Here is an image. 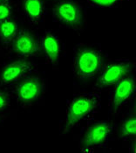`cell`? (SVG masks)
<instances>
[{"label":"cell","instance_id":"1","mask_svg":"<svg viewBox=\"0 0 136 153\" xmlns=\"http://www.w3.org/2000/svg\"><path fill=\"white\" fill-rule=\"evenodd\" d=\"M101 94L98 92H83L67 101V112L60 124V136H66L81 123L92 119L101 108Z\"/></svg>","mask_w":136,"mask_h":153},{"label":"cell","instance_id":"2","mask_svg":"<svg viewBox=\"0 0 136 153\" xmlns=\"http://www.w3.org/2000/svg\"><path fill=\"white\" fill-rule=\"evenodd\" d=\"M105 63V53L94 44L80 43L73 48L72 73L80 81H87L98 75Z\"/></svg>","mask_w":136,"mask_h":153},{"label":"cell","instance_id":"3","mask_svg":"<svg viewBox=\"0 0 136 153\" xmlns=\"http://www.w3.org/2000/svg\"><path fill=\"white\" fill-rule=\"evenodd\" d=\"M52 16L57 23L80 33L86 23V12L76 0H59L52 9Z\"/></svg>","mask_w":136,"mask_h":153},{"label":"cell","instance_id":"4","mask_svg":"<svg viewBox=\"0 0 136 153\" xmlns=\"http://www.w3.org/2000/svg\"><path fill=\"white\" fill-rule=\"evenodd\" d=\"M46 91V81L39 75L31 74L14 84L12 95L24 108L37 103Z\"/></svg>","mask_w":136,"mask_h":153},{"label":"cell","instance_id":"5","mask_svg":"<svg viewBox=\"0 0 136 153\" xmlns=\"http://www.w3.org/2000/svg\"><path fill=\"white\" fill-rule=\"evenodd\" d=\"M135 62L129 59H115L105 62L95 82L96 89H106L134 73Z\"/></svg>","mask_w":136,"mask_h":153},{"label":"cell","instance_id":"6","mask_svg":"<svg viewBox=\"0 0 136 153\" xmlns=\"http://www.w3.org/2000/svg\"><path fill=\"white\" fill-rule=\"evenodd\" d=\"M113 131V124L110 120H98L90 123L85 130L79 146L81 149H93L106 146Z\"/></svg>","mask_w":136,"mask_h":153},{"label":"cell","instance_id":"7","mask_svg":"<svg viewBox=\"0 0 136 153\" xmlns=\"http://www.w3.org/2000/svg\"><path fill=\"white\" fill-rule=\"evenodd\" d=\"M135 95L136 77L130 74L112 87L108 100L109 112L113 116H117L122 108L131 102Z\"/></svg>","mask_w":136,"mask_h":153},{"label":"cell","instance_id":"8","mask_svg":"<svg viewBox=\"0 0 136 153\" xmlns=\"http://www.w3.org/2000/svg\"><path fill=\"white\" fill-rule=\"evenodd\" d=\"M38 70L37 65L28 59H18L7 63L0 69V83L12 86L24 78L33 74Z\"/></svg>","mask_w":136,"mask_h":153},{"label":"cell","instance_id":"9","mask_svg":"<svg viewBox=\"0 0 136 153\" xmlns=\"http://www.w3.org/2000/svg\"><path fill=\"white\" fill-rule=\"evenodd\" d=\"M11 46L18 56L24 59L37 57L42 52L40 39L28 29H20Z\"/></svg>","mask_w":136,"mask_h":153},{"label":"cell","instance_id":"10","mask_svg":"<svg viewBox=\"0 0 136 153\" xmlns=\"http://www.w3.org/2000/svg\"><path fill=\"white\" fill-rule=\"evenodd\" d=\"M40 47L48 63L57 67L63 51L62 41L58 35L51 31L45 32L40 39Z\"/></svg>","mask_w":136,"mask_h":153},{"label":"cell","instance_id":"11","mask_svg":"<svg viewBox=\"0 0 136 153\" xmlns=\"http://www.w3.org/2000/svg\"><path fill=\"white\" fill-rule=\"evenodd\" d=\"M23 13L31 25H38L43 19L46 12L44 0H22Z\"/></svg>","mask_w":136,"mask_h":153},{"label":"cell","instance_id":"12","mask_svg":"<svg viewBox=\"0 0 136 153\" xmlns=\"http://www.w3.org/2000/svg\"><path fill=\"white\" fill-rule=\"evenodd\" d=\"M18 25L12 18L0 23V40L4 45H11L19 32Z\"/></svg>","mask_w":136,"mask_h":153},{"label":"cell","instance_id":"13","mask_svg":"<svg viewBox=\"0 0 136 153\" xmlns=\"http://www.w3.org/2000/svg\"><path fill=\"white\" fill-rule=\"evenodd\" d=\"M120 136L124 140L136 137V115L131 114L120 123Z\"/></svg>","mask_w":136,"mask_h":153},{"label":"cell","instance_id":"14","mask_svg":"<svg viewBox=\"0 0 136 153\" xmlns=\"http://www.w3.org/2000/svg\"><path fill=\"white\" fill-rule=\"evenodd\" d=\"M13 11V4L11 0L0 1V23L11 19Z\"/></svg>","mask_w":136,"mask_h":153},{"label":"cell","instance_id":"15","mask_svg":"<svg viewBox=\"0 0 136 153\" xmlns=\"http://www.w3.org/2000/svg\"><path fill=\"white\" fill-rule=\"evenodd\" d=\"M124 0H87V3L96 8H114Z\"/></svg>","mask_w":136,"mask_h":153},{"label":"cell","instance_id":"16","mask_svg":"<svg viewBox=\"0 0 136 153\" xmlns=\"http://www.w3.org/2000/svg\"><path fill=\"white\" fill-rule=\"evenodd\" d=\"M11 99V94L5 91L0 90V112L5 110L10 106Z\"/></svg>","mask_w":136,"mask_h":153},{"label":"cell","instance_id":"17","mask_svg":"<svg viewBox=\"0 0 136 153\" xmlns=\"http://www.w3.org/2000/svg\"><path fill=\"white\" fill-rule=\"evenodd\" d=\"M131 152L134 153H136V137L131 138Z\"/></svg>","mask_w":136,"mask_h":153},{"label":"cell","instance_id":"18","mask_svg":"<svg viewBox=\"0 0 136 153\" xmlns=\"http://www.w3.org/2000/svg\"><path fill=\"white\" fill-rule=\"evenodd\" d=\"M133 114H135L136 115V102L134 104V108H133Z\"/></svg>","mask_w":136,"mask_h":153},{"label":"cell","instance_id":"19","mask_svg":"<svg viewBox=\"0 0 136 153\" xmlns=\"http://www.w3.org/2000/svg\"><path fill=\"white\" fill-rule=\"evenodd\" d=\"M2 123V121H1V120H0V123Z\"/></svg>","mask_w":136,"mask_h":153},{"label":"cell","instance_id":"20","mask_svg":"<svg viewBox=\"0 0 136 153\" xmlns=\"http://www.w3.org/2000/svg\"><path fill=\"white\" fill-rule=\"evenodd\" d=\"M0 1H2V0H0Z\"/></svg>","mask_w":136,"mask_h":153}]
</instances>
